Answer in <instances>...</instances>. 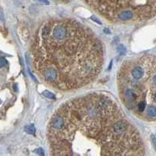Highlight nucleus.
Returning <instances> with one entry per match:
<instances>
[{"instance_id":"nucleus-4","label":"nucleus","mask_w":156,"mask_h":156,"mask_svg":"<svg viewBox=\"0 0 156 156\" xmlns=\"http://www.w3.org/2000/svg\"><path fill=\"white\" fill-rule=\"evenodd\" d=\"M24 130H25V132H26V133H27L29 134H32V135H34V134L35 133V131H36L34 126L32 125V124L25 126Z\"/></svg>"},{"instance_id":"nucleus-2","label":"nucleus","mask_w":156,"mask_h":156,"mask_svg":"<svg viewBox=\"0 0 156 156\" xmlns=\"http://www.w3.org/2000/svg\"><path fill=\"white\" fill-rule=\"evenodd\" d=\"M155 56L126 61L118 73V87L123 105L141 119L156 117Z\"/></svg>"},{"instance_id":"nucleus-11","label":"nucleus","mask_w":156,"mask_h":156,"mask_svg":"<svg viewBox=\"0 0 156 156\" xmlns=\"http://www.w3.org/2000/svg\"><path fill=\"white\" fill-rule=\"evenodd\" d=\"M42 2V3H45V4H49V2H45V1H44V2L42 1V2Z\"/></svg>"},{"instance_id":"nucleus-9","label":"nucleus","mask_w":156,"mask_h":156,"mask_svg":"<svg viewBox=\"0 0 156 156\" xmlns=\"http://www.w3.org/2000/svg\"><path fill=\"white\" fill-rule=\"evenodd\" d=\"M0 19L1 20H4V16H3V13H2V9H0Z\"/></svg>"},{"instance_id":"nucleus-3","label":"nucleus","mask_w":156,"mask_h":156,"mask_svg":"<svg viewBox=\"0 0 156 156\" xmlns=\"http://www.w3.org/2000/svg\"><path fill=\"white\" fill-rule=\"evenodd\" d=\"M92 8L112 22L142 21L155 16L156 1H88Z\"/></svg>"},{"instance_id":"nucleus-7","label":"nucleus","mask_w":156,"mask_h":156,"mask_svg":"<svg viewBox=\"0 0 156 156\" xmlns=\"http://www.w3.org/2000/svg\"><path fill=\"white\" fill-rule=\"evenodd\" d=\"M35 152L37 153L39 156H45V152H44V150H43V148H39L38 149L35 150Z\"/></svg>"},{"instance_id":"nucleus-5","label":"nucleus","mask_w":156,"mask_h":156,"mask_svg":"<svg viewBox=\"0 0 156 156\" xmlns=\"http://www.w3.org/2000/svg\"><path fill=\"white\" fill-rule=\"evenodd\" d=\"M43 95H44L45 97H47L48 99H56V96L54 95V94H52V92L49 91V90H44L43 91Z\"/></svg>"},{"instance_id":"nucleus-6","label":"nucleus","mask_w":156,"mask_h":156,"mask_svg":"<svg viewBox=\"0 0 156 156\" xmlns=\"http://www.w3.org/2000/svg\"><path fill=\"white\" fill-rule=\"evenodd\" d=\"M118 52L120 56H123L126 52V48L123 45H119L118 46Z\"/></svg>"},{"instance_id":"nucleus-1","label":"nucleus","mask_w":156,"mask_h":156,"mask_svg":"<svg viewBox=\"0 0 156 156\" xmlns=\"http://www.w3.org/2000/svg\"><path fill=\"white\" fill-rule=\"evenodd\" d=\"M35 72L52 88L70 90L92 82L103 64L101 43L92 31L71 19L43 23L32 47Z\"/></svg>"},{"instance_id":"nucleus-10","label":"nucleus","mask_w":156,"mask_h":156,"mask_svg":"<svg viewBox=\"0 0 156 156\" xmlns=\"http://www.w3.org/2000/svg\"><path fill=\"white\" fill-rule=\"evenodd\" d=\"M151 139H152V141H153V145H154V147H155V136L154 135H152Z\"/></svg>"},{"instance_id":"nucleus-8","label":"nucleus","mask_w":156,"mask_h":156,"mask_svg":"<svg viewBox=\"0 0 156 156\" xmlns=\"http://www.w3.org/2000/svg\"><path fill=\"white\" fill-rule=\"evenodd\" d=\"M6 63H7V61L6 59H4V58H0V68L4 66L6 64Z\"/></svg>"}]
</instances>
